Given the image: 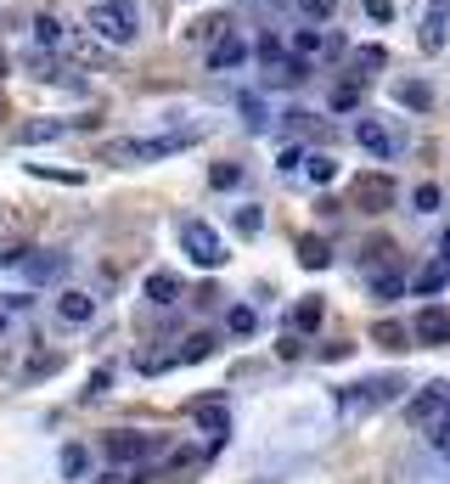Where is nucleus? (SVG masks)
<instances>
[{"label": "nucleus", "mask_w": 450, "mask_h": 484, "mask_svg": "<svg viewBox=\"0 0 450 484\" xmlns=\"http://www.w3.org/2000/svg\"><path fill=\"white\" fill-rule=\"evenodd\" d=\"M198 141H203V130H169V136H146V141H113L101 158L107 163H153V158H175Z\"/></svg>", "instance_id": "obj_1"}, {"label": "nucleus", "mask_w": 450, "mask_h": 484, "mask_svg": "<svg viewBox=\"0 0 450 484\" xmlns=\"http://www.w3.org/2000/svg\"><path fill=\"white\" fill-rule=\"evenodd\" d=\"M91 29L107 46H130L136 40V0H101V6H91Z\"/></svg>", "instance_id": "obj_2"}, {"label": "nucleus", "mask_w": 450, "mask_h": 484, "mask_svg": "<svg viewBox=\"0 0 450 484\" xmlns=\"http://www.w3.org/2000/svg\"><path fill=\"white\" fill-rule=\"evenodd\" d=\"M181 248H186V260L203 265V270L225 265V242H220V231H214L208 220H181Z\"/></svg>", "instance_id": "obj_3"}, {"label": "nucleus", "mask_w": 450, "mask_h": 484, "mask_svg": "<svg viewBox=\"0 0 450 484\" xmlns=\"http://www.w3.org/2000/svg\"><path fill=\"white\" fill-rule=\"evenodd\" d=\"M349 198H355V208H360V215H389V208H394V198H400V186H394V175L372 170V175H355Z\"/></svg>", "instance_id": "obj_4"}, {"label": "nucleus", "mask_w": 450, "mask_h": 484, "mask_svg": "<svg viewBox=\"0 0 450 484\" xmlns=\"http://www.w3.org/2000/svg\"><path fill=\"white\" fill-rule=\"evenodd\" d=\"M405 383H400V377H366V383H355V389H344V417H366L372 406H383V400H394Z\"/></svg>", "instance_id": "obj_5"}, {"label": "nucleus", "mask_w": 450, "mask_h": 484, "mask_svg": "<svg viewBox=\"0 0 450 484\" xmlns=\"http://www.w3.org/2000/svg\"><path fill=\"white\" fill-rule=\"evenodd\" d=\"M445 411H450V383H445V377L405 400V423H417V428H428V423H434V417H445Z\"/></svg>", "instance_id": "obj_6"}, {"label": "nucleus", "mask_w": 450, "mask_h": 484, "mask_svg": "<svg viewBox=\"0 0 450 484\" xmlns=\"http://www.w3.org/2000/svg\"><path fill=\"white\" fill-rule=\"evenodd\" d=\"M101 451L113 456V462H146V456L163 451V439H158V434H130V428H119V434L101 439Z\"/></svg>", "instance_id": "obj_7"}, {"label": "nucleus", "mask_w": 450, "mask_h": 484, "mask_svg": "<svg viewBox=\"0 0 450 484\" xmlns=\"http://www.w3.org/2000/svg\"><path fill=\"white\" fill-rule=\"evenodd\" d=\"M6 265H17L29 282H57L62 270H68V260H62V254H23V248H12Z\"/></svg>", "instance_id": "obj_8"}, {"label": "nucleus", "mask_w": 450, "mask_h": 484, "mask_svg": "<svg viewBox=\"0 0 450 484\" xmlns=\"http://www.w3.org/2000/svg\"><path fill=\"white\" fill-rule=\"evenodd\" d=\"M411 339H422V344H450V310H445V304H422L417 321H411Z\"/></svg>", "instance_id": "obj_9"}, {"label": "nucleus", "mask_w": 450, "mask_h": 484, "mask_svg": "<svg viewBox=\"0 0 450 484\" xmlns=\"http://www.w3.org/2000/svg\"><path fill=\"white\" fill-rule=\"evenodd\" d=\"M355 141H360V146H366V153H372V158H394V136H389V130H383V124H377V119H360V124H355Z\"/></svg>", "instance_id": "obj_10"}, {"label": "nucleus", "mask_w": 450, "mask_h": 484, "mask_svg": "<svg viewBox=\"0 0 450 484\" xmlns=\"http://www.w3.org/2000/svg\"><path fill=\"white\" fill-rule=\"evenodd\" d=\"M243 57H248V46H243V40L231 34V29H225L220 40H214V51H208V68H214V74H225V68H237Z\"/></svg>", "instance_id": "obj_11"}, {"label": "nucleus", "mask_w": 450, "mask_h": 484, "mask_svg": "<svg viewBox=\"0 0 450 484\" xmlns=\"http://www.w3.org/2000/svg\"><path fill=\"white\" fill-rule=\"evenodd\" d=\"M57 315H62V321H74V327H84V321L96 315V299H91V293H62V299H57Z\"/></svg>", "instance_id": "obj_12"}, {"label": "nucleus", "mask_w": 450, "mask_h": 484, "mask_svg": "<svg viewBox=\"0 0 450 484\" xmlns=\"http://www.w3.org/2000/svg\"><path fill=\"white\" fill-rule=\"evenodd\" d=\"M445 17H450V0H434V6H428V23H422V51L445 46Z\"/></svg>", "instance_id": "obj_13"}, {"label": "nucleus", "mask_w": 450, "mask_h": 484, "mask_svg": "<svg viewBox=\"0 0 450 484\" xmlns=\"http://www.w3.org/2000/svg\"><path fill=\"white\" fill-rule=\"evenodd\" d=\"M146 299H153V304H175L181 299V282L169 277V270H153V277H146Z\"/></svg>", "instance_id": "obj_14"}, {"label": "nucleus", "mask_w": 450, "mask_h": 484, "mask_svg": "<svg viewBox=\"0 0 450 484\" xmlns=\"http://www.w3.org/2000/svg\"><path fill=\"white\" fill-rule=\"evenodd\" d=\"M191 417H198L203 428H214V439H225V428H231V417H225L220 400H203V406H191Z\"/></svg>", "instance_id": "obj_15"}, {"label": "nucleus", "mask_w": 450, "mask_h": 484, "mask_svg": "<svg viewBox=\"0 0 450 484\" xmlns=\"http://www.w3.org/2000/svg\"><path fill=\"white\" fill-rule=\"evenodd\" d=\"M298 265H310V270H327V265H332V248L321 242V237H304V242H298Z\"/></svg>", "instance_id": "obj_16"}, {"label": "nucleus", "mask_w": 450, "mask_h": 484, "mask_svg": "<svg viewBox=\"0 0 450 484\" xmlns=\"http://www.w3.org/2000/svg\"><path fill=\"white\" fill-rule=\"evenodd\" d=\"M394 96L405 101V108H417V113H428V108H434V91H428V85H422V79H405V85H400Z\"/></svg>", "instance_id": "obj_17"}, {"label": "nucleus", "mask_w": 450, "mask_h": 484, "mask_svg": "<svg viewBox=\"0 0 450 484\" xmlns=\"http://www.w3.org/2000/svg\"><path fill=\"white\" fill-rule=\"evenodd\" d=\"M405 339H411V332H405L400 321H377L372 327V344H383V349H405Z\"/></svg>", "instance_id": "obj_18"}, {"label": "nucleus", "mask_w": 450, "mask_h": 484, "mask_svg": "<svg viewBox=\"0 0 450 484\" xmlns=\"http://www.w3.org/2000/svg\"><path fill=\"white\" fill-rule=\"evenodd\" d=\"M321 315H327V304H321V299H304V304L293 310V327H298V332H315Z\"/></svg>", "instance_id": "obj_19"}, {"label": "nucleus", "mask_w": 450, "mask_h": 484, "mask_svg": "<svg viewBox=\"0 0 450 484\" xmlns=\"http://www.w3.org/2000/svg\"><path fill=\"white\" fill-rule=\"evenodd\" d=\"M62 136V124L57 119H34V124H23V146H40V141H57Z\"/></svg>", "instance_id": "obj_20"}, {"label": "nucleus", "mask_w": 450, "mask_h": 484, "mask_svg": "<svg viewBox=\"0 0 450 484\" xmlns=\"http://www.w3.org/2000/svg\"><path fill=\"white\" fill-rule=\"evenodd\" d=\"M445 282H450V260H434V265H428L422 277H417V293H439Z\"/></svg>", "instance_id": "obj_21"}, {"label": "nucleus", "mask_w": 450, "mask_h": 484, "mask_svg": "<svg viewBox=\"0 0 450 484\" xmlns=\"http://www.w3.org/2000/svg\"><path fill=\"white\" fill-rule=\"evenodd\" d=\"M304 74H310V68H304V57H293V62H270V79H276V85H298Z\"/></svg>", "instance_id": "obj_22"}, {"label": "nucleus", "mask_w": 450, "mask_h": 484, "mask_svg": "<svg viewBox=\"0 0 450 484\" xmlns=\"http://www.w3.org/2000/svg\"><path fill=\"white\" fill-rule=\"evenodd\" d=\"M428 445H434L445 462H450V411L445 417H434V423H428Z\"/></svg>", "instance_id": "obj_23"}, {"label": "nucleus", "mask_w": 450, "mask_h": 484, "mask_svg": "<svg viewBox=\"0 0 450 484\" xmlns=\"http://www.w3.org/2000/svg\"><path fill=\"white\" fill-rule=\"evenodd\" d=\"M231 23H225V12H214V17H198V23H191V40H220Z\"/></svg>", "instance_id": "obj_24"}, {"label": "nucleus", "mask_w": 450, "mask_h": 484, "mask_svg": "<svg viewBox=\"0 0 450 484\" xmlns=\"http://www.w3.org/2000/svg\"><path fill=\"white\" fill-rule=\"evenodd\" d=\"M34 40H40V46H57V40H62V23H57V17H34Z\"/></svg>", "instance_id": "obj_25"}, {"label": "nucleus", "mask_w": 450, "mask_h": 484, "mask_svg": "<svg viewBox=\"0 0 450 484\" xmlns=\"http://www.w3.org/2000/svg\"><path fill=\"white\" fill-rule=\"evenodd\" d=\"M225 327H231V332H253V327H260V315H253L248 304H237V310L225 315Z\"/></svg>", "instance_id": "obj_26"}, {"label": "nucleus", "mask_w": 450, "mask_h": 484, "mask_svg": "<svg viewBox=\"0 0 450 484\" xmlns=\"http://www.w3.org/2000/svg\"><path fill=\"white\" fill-rule=\"evenodd\" d=\"M304 170H310V180H315V186H327V180L338 175V163H332V158H321V153H315V158L304 163Z\"/></svg>", "instance_id": "obj_27"}, {"label": "nucleus", "mask_w": 450, "mask_h": 484, "mask_svg": "<svg viewBox=\"0 0 450 484\" xmlns=\"http://www.w3.org/2000/svg\"><path fill=\"white\" fill-rule=\"evenodd\" d=\"M208 349H214V339H208V332H198V339H186V349L175 355V361H203Z\"/></svg>", "instance_id": "obj_28"}, {"label": "nucleus", "mask_w": 450, "mask_h": 484, "mask_svg": "<svg viewBox=\"0 0 450 484\" xmlns=\"http://www.w3.org/2000/svg\"><path fill=\"white\" fill-rule=\"evenodd\" d=\"M57 366H62V355H34V361H29V372H23V377L34 383V377H51Z\"/></svg>", "instance_id": "obj_29"}, {"label": "nucleus", "mask_w": 450, "mask_h": 484, "mask_svg": "<svg viewBox=\"0 0 450 484\" xmlns=\"http://www.w3.org/2000/svg\"><path fill=\"white\" fill-rule=\"evenodd\" d=\"M208 180H214V186H237V180H243V170H237V163H214Z\"/></svg>", "instance_id": "obj_30"}, {"label": "nucleus", "mask_w": 450, "mask_h": 484, "mask_svg": "<svg viewBox=\"0 0 450 484\" xmlns=\"http://www.w3.org/2000/svg\"><path fill=\"white\" fill-rule=\"evenodd\" d=\"M411 203L422 208V215H434V208H439V186H417V192H411Z\"/></svg>", "instance_id": "obj_31"}, {"label": "nucleus", "mask_w": 450, "mask_h": 484, "mask_svg": "<svg viewBox=\"0 0 450 484\" xmlns=\"http://www.w3.org/2000/svg\"><path fill=\"white\" fill-rule=\"evenodd\" d=\"M260 225H265V215H260V208H237V231H243V237H253Z\"/></svg>", "instance_id": "obj_32"}, {"label": "nucleus", "mask_w": 450, "mask_h": 484, "mask_svg": "<svg viewBox=\"0 0 450 484\" xmlns=\"http://www.w3.org/2000/svg\"><path fill=\"white\" fill-rule=\"evenodd\" d=\"M298 6H304L310 23H327V17H332V0H298Z\"/></svg>", "instance_id": "obj_33"}, {"label": "nucleus", "mask_w": 450, "mask_h": 484, "mask_svg": "<svg viewBox=\"0 0 450 484\" xmlns=\"http://www.w3.org/2000/svg\"><path fill=\"white\" fill-rule=\"evenodd\" d=\"M62 473H68V479H79V473H84V451H79V445L62 451Z\"/></svg>", "instance_id": "obj_34"}, {"label": "nucleus", "mask_w": 450, "mask_h": 484, "mask_svg": "<svg viewBox=\"0 0 450 484\" xmlns=\"http://www.w3.org/2000/svg\"><path fill=\"white\" fill-rule=\"evenodd\" d=\"M355 101H360V91H355V85H338V91H332V108H338V113H349Z\"/></svg>", "instance_id": "obj_35"}, {"label": "nucleus", "mask_w": 450, "mask_h": 484, "mask_svg": "<svg viewBox=\"0 0 450 484\" xmlns=\"http://www.w3.org/2000/svg\"><path fill=\"white\" fill-rule=\"evenodd\" d=\"M360 6H366V17H377V23H389V17H394V0H360Z\"/></svg>", "instance_id": "obj_36"}, {"label": "nucleus", "mask_w": 450, "mask_h": 484, "mask_svg": "<svg viewBox=\"0 0 450 484\" xmlns=\"http://www.w3.org/2000/svg\"><path fill=\"white\" fill-rule=\"evenodd\" d=\"M34 175H46V180H62V186H79V170H46V163H34Z\"/></svg>", "instance_id": "obj_37"}, {"label": "nucleus", "mask_w": 450, "mask_h": 484, "mask_svg": "<svg viewBox=\"0 0 450 484\" xmlns=\"http://www.w3.org/2000/svg\"><path fill=\"white\" fill-rule=\"evenodd\" d=\"M243 113H248L253 130H265V108H260V96H243Z\"/></svg>", "instance_id": "obj_38"}, {"label": "nucleus", "mask_w": 450, "mask_h": 484, "mask_svg": "<svg viewBox=\"0 0 450 484\" xmlns=\"http://www.w3.org/2000/svg\"><path fill=\"white\" fill-rule=\"evenodd\" d=\"M293 46H298V57H310V51H321V34H315V29H298Z\"/></svg>", "instance_id": "obj_39"}, {"label": "nucleus", "mask_w": 450, "mask_h": 484, "mask_svg": "<svg viewBox=\"0 0 450 484\" xmlns=\"http://www.w3.org/2000/svg\"><path fill=\"white\" fill-rule=\"evenodd\" d=\"M107 383H113V372L101 366V372H91V389H84V394H107Z\"/></svg>", "instance_id": "obj_40"}, {"label": "nucleus", "mask_w": 450, "mask_h": 484, "mask_svg": "<svg viewBox=\"0 0 450 484\" xmlns=\"http://www.w3.org/2000/svg\"><path fill=\"white\" fill-rule=\"evenodd\" d=\"M389 254H394V248H389V242H372V248H366V265H383V260H389Z\"/></svg>", "instance_id": "obj_41"}, {"label": "nucleus", "mask_w": 450, "mask_h": 484, "mask_svg": "<svg viewBox=\"0 0 450 484\" xmlns=\"http://www.w3.org/2000/svg\"><path fill=\"white\" fill-rule=\"evenodd\" d=\"M101 484H141V473H107Z\"/></svg>", "instance_id": "obj_42"}, {"label": "nucleus", "mask_w": 450, "mask_h": 484, "mask_svg": "<svg viewBox=\"0 0 450 484\" xmlns=\"http://www.w3.org/2000/svg\"><path fill=\"white\" fill-rule=\"evenodd\" d=\"M439 260H450V231H445V237H439Z\"/></svg>", "instance_id": "obj_43"}, {"label": "nucleus", "mask_w": 450, "mask_h": 484, "mask_svg": "<svg viewBox=\"0 0 450 484\" xmlns=\"http://www.w3.org/2000/svg\"><path fill=\"white\" fill-rule=\"evenodd\" d=\"M0 74H6V57H0Z\"/></svg>", "instance_id": "obj_44"}]
</instances>
